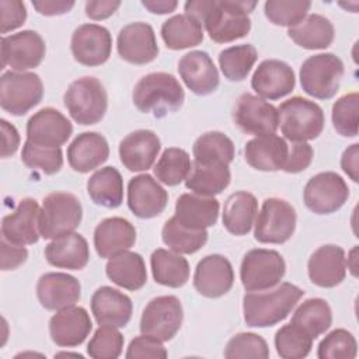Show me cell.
I'll list each match as a JSON object with an SVG mask.
<instances>
[{"label":"cell","mask_w":359,"mask_h":359,"mask_svg":"<svg viewBox=\"0 0 359 359\" xmlns=\"http://www.w3.org/2000/svg\"><path fill=\"white\" fill-rule=\"evenodd\" d=\"M80 282L63 272H48L36 283V296L46 310H62L80 300Z\"/></svg>","instance_id":"obj_26"},{"label":"cell","mask_w":359,"mask_h":359,"mask_svg":"<svg viewBox=\"0 0 359 359\" xmlns=\"http://www.w3.org/2000/svg\"><path fill=\"white\" fill-rule=\"evenodd\" d=\"M153 278L157 283L168 287H181L189 279L188 261L174 251L157 248L150 257Z\"/></svg>","instance_id":"obj_38"},{"label":"cell","mask_w":359,"mask_h":359,"mask_svg":"<svg viewBox=\"0 0 359 359\" xmlns=\"http://www.w3.org/2000/svg\"><path fill=\"white\" fill-rule=\"evenodd\" d=\"M0 11H1V20H0L1 34H7L13 29H17L27 20L25 4L20 0H1Z\"/></svg>","instance_id":"obj_53"},{"label":"cell","mask_w":359,"mask_h":359,"mask_svg":"<svg viewBox=\"0 0 359 359\" xmlns=\"http://www.w3.org/2000/svg\"><path fill=\"white\" fill-rule=\"evenodd\" d=\"M182 318V304L177 296H158L146 304L140 318V332L161 342L170 341L180 331Z\"/></svg>","instance_id":"obj_11"},{"label":"cell","mask_w":359,"mask_h":359,"mask_svg":"<svg viewBox=\"0 0 359 359\" xmlns=\"http://www.w3.org/2000/svg\"><path fill=\"white\" fill-rule=\"evenodd\" d=\"M142 6L154 14H168L177 8L178 3L174 0H143Z\"/></svg>","instance_id":"obj_60"},{"label":"cell","mask_w":359,"mask_h":359,"mask_svg":"<svg viewBox=\"0 0 359 359\" xmlns=\"http://www.w3.org/2000/svg\"><path fill=\"white\" fill-rule=\"evenodd\" d=\"M45 41L36 31L25 29L1 38V69L10 66L17 72L34 69L45 57Z\"/></svg>","instance_id":"obj_14"},{"label":"cell","mask_w":359,"mask_h":359,"mask_svg":"<svg viewBox=\"0 0 359 359\" xmlns=\"http://www.w3.org/2000/svg\"><path fill=\"white\" fill-rule=\"evenodd\" d=\"M39 213L41 209L35 199H21L15 210L3 217L1 237L18 245L35 244L41 236Z\"/></svg>","instance_id":"obj_21"},{"label":"cell","mask_w":359,"mask_h":359,"mask_svg":"<svg viewBox=\"0 0 359 359\" xmlns=\"http://www.w3.org/2000/svg\"><path fill=\"white\" fill-rule=\"evenodd\" d=\"M178 73L187 87L198 95L212 94L219 86L217 69L203 50L185 53L178 62Z\"/></svg>","instance_id":"obj_23"},{"label":"cell","mask_w":359,"mask_h":359,"mask_svg":"<svg viewBox=\"0 0 359 359\" xmlns=\"http://www.w3.org/2000/svg\"><path fill=\"white\" fill-rule=\"evenodd\" d=\"M303 294L300 287L289 282H283L268 292H248L243 297L244 321L254 328L272 327L290 314Z\"/></svg>","instance_id":"obj_1"},{"label":"cell","mask_w":359,"mask_h":359,"mask_svg":"<svg viewBox=\"0 0 359 359\" xmlns=\"http://www.w3.org/2000/svg\"><path fill=\"white\" fill-rule=\"evenodd\" d=\"M286 272L283 257L275 250H250L241 262L240 279L247 292L265 290L276 286Z\"/></svg>","instance_id":"obj_9"},{"label":"cell","mask_w":359,"mask_h":359,"mask_svg":"<svg viewBox=\"0 0 359 359\" xmlns=\"http://www.w3.org/2000/svg\"><path fill=\"white\" fill-rule=\"evenodd\" d=\"M287 35L304 49H325L334 41V25L321 14H310L299 24L290 27Z\"/></svg>","instance_id":"obj_35"},{"label":"cell","mask_w":359,"mask_h":359,"mask_svg":"<svg viewBox=\"0 0 359 359\" xmlns=\"http://www.w3.org/2000/svg\"><path fill=\"white\" fill-rule=\"evenodd\" d=\"M93 330L90 314L84 307L69 306L57 310L49 320V332L57 346L73 348L81 345Z\"/></svg>","instance_id":"obj_18"},{"label":"cell","mask_w":359,"mask_h":359,"mask_svg":"<svg viewBox=\"0 0 359 359\" xmlns=\"http://www.w3.org/2000/svg\"><path fill=\"white\" fill-rule=\"evenodd\" d=\"M341 167L345 174L351 177L352 181L358 182L359 181V144L353 143L345 151L342 153L341 157Z\"/></svg>","instance_id":"obj_58"},{"label":"cell","mask_w":359,"mask_h":359,"mask_svg":"<svg viewBox=\"0 0 359 359\" xmlns=\"http://www.w3.org/2000/svg\"><path fill=\"white\" fill-rule=\"evenodd\" d=\"M356 252H358V247L355 245L352 250H351V252L348 254V269L352 272V275L353 276H356L358 275V265H356V261H358V258H356Z\"/></svg>","instance_id":"obj_61"},{"label":"cell","mask_w":359,"mask_h":359,"mask_svg":"<svg viewBox=\"0 0 359 359\" xmlns=\"http://www.w3.org/2000/svg\"><path fill=\"white\" fill-rule=\"evenodd\" d=\"M1 126V157L7 158L13 156L20 146V135L14 125L8 123L6 119L0 121Z\"/></svg>","instance_id":"obj_56"},{"label":"cell","mask_w":359,"mask_h":359,"mask_svg":"<svg viewBox=\"0 0 359 359\" xmlns=\"http://www.w3.org/2000/svg\"><path fill=\"white\" fill-rule=\"evenodd\" d=\"M87 192L95 205L115 209L123 201V180L115 167L97 170L87 181Z\"/></svg>","instance_id":"obj_37"},{"label":"cell","mask_w":359,"mask_h":359,"mask_svg":"<svg viewBox=\"0 0 359 359\" xmlns=\"http://www.w3.org/2000/svg\"><path fill=\"white\" fill-rule=\"evenodd\" d=\"M121 6V1L118 0H100V1H87L86 3V15L91 20L100 21L111 17L118 7Z\"/></svg>","instance_id":"obj_57"},{"label":"cell","mask_w":359,"mask_h":359,"mask_svg":"<svg viewBox=\"0 0 359 359\" xmlns=\"http://www.w3.org/2000/svg\"><path fill=\"white\" fill-rule=\"evenodd\" d=\"M167 191L149 174L130 178L128 184V206L140 219L158 216L167 206Z\"/></svg>","instance_id":"obj_20"},{"label":"cell","mask_w":359,"mask_h":359,"mask_svg":"<svg viewBox=\"0 0 359 359\" xmlns=\"http://www.w3.org/2000/svg\"><path fill=\"white\" fill-rule=\"evenodd\" d=\"M160 149V139L153 130L139 129L121 140L119 157L129 171H146L156 161Z\"/></svg>","instance_id":"obj_24"},{"label":"cell","mask_w":359,"mask_h":359,"mask_svg":"<svg viewBox=\"0 0 359 359\" xmlns=\"http://www.w3.org/2000/svg\"><path fill=\"white\" fill-rule=\"evenodd\" d=\"M109 146L97 132H83L67 147V161L77 172H90L107 161Z\"/></svg>","instance_id":"obj_29"},{"label":"cell","mask_w":359,"mask_h":359,"mask_svg":"<svg viewBox=\"0 0 359 359\" xmlns=\"http://www.w3.org/2000/svg\"><path fill=\"white\" fill-rule=\"evenodd\" d=\"M1 247V269L3 271H13L22 265L28 258V251L24 245L13 244L7 241L4 237L0 240Z\"/></svg>","instance_id":"obj_55"},{"label":"cell","mask_w":359,"mask_h":359,"mask_svg":"<svg viewBox=\"0 0 359 359\" xmlns=\"http://www.w3.org/2000/svg\"><path fill=\"white\" fill-rule=\"evenodd\" d=\"M123 335L116 327L101 324L88 342L87 353L94 359H116L123 349Z\"/></svg>","instance_id":"obj_47"},{"label":"cell","mask_w":359,"mask_h":359,"mask_svg":"<svg viewBox=\"0 0 359 359\" xmlns=\"http://www.w3.org/2000/svg\"><path fill=\"white\" fill-rule=\"evenodd\" d=\"M296 229V210L285 199L268 198L264 201L255 220L254 237L264 244L286 243Z\"/></svg>","instance_id":"obj_10"},{"label":"cell","mask_w":359,"mask_h":359,"mask_svg":"<svg viewBox=\"0 0 359 359\" xmlns=\"http://www.w3.org/2000/svg\"><path fill=\"white\" fill-rule=\"evenodd\" d=\"M191 167L189 154L184 149L168 147L163 151L154 165V175L160 182L174 187L187 180Z\"/></svg>","instance_id":"obj_44"},{"label":"cell","mask_w":359,"mask_h":359,"mask_svg":"<svg viewBox=\"0 0 359 359\" xmlns=\"http://www.w3.org/2000/svg\"><path fill=\"white\" fill-rule=\"evenodd\" d=\"M70 49L76 62L84 66H100L111 56L112 38L102 25L83 24L74 29Z\"/></svg>","instance_id":"obj_15"},{"label":"cell","mask_w":359,"mask_h":359,"mask_svg":"<svg viewBox=\"0 0 359 359\" xmlns=\"http://www.w3.org/2000/svg\"><path fill=\"white\" fill-rule=\"evenodd\" d=\"M219 201L213 196L182 194L175 203V220L192 230H202L216 224L219 217Z\"/></svg>","instance_id":"obj_30"},{"label":"cell","mask_w":359,"mask_h":359,"mask_svg":"<svg viewBox=\"0 0 359 359\" xmlns=\"http://www.w3.org/2000/svg\"><path fill=\"white\" fill-rule=\"evenodd\" d=\"M296 77L293 69L278 59L261 62L251 79L254 91L266 100H279L290 94L294 88Z\"/></svg>","instance_id":"obj_22"},{"label":"cell","mask_w":359,"mask_h":359,"mask_svg":"<svg viewBox=\"0 0 359 359\" xmlns=\"http://www.w3.org/2000/svg\"><path fill=\"white\" fill-rule=\"evenodd\" d=\"M91 311L100 325L109 324L122 328L130 321L133 306L125 293L111 286H101L91 297Z\"/></svg>","instance_id":"obj_28"},{"label":"cell","mask_w":359,"mask_h":359,"mask_svg":"<svg viewBox=\"0 0 359 359\" xmlns=\"http://www.w3.org/2000/svg\"><path fill=\"white\" fill-rule=\"evenodd\" d=\"M46 261L56 268L83 269L90 259L87 240L79 233H69L53 238L45 248Z\"/></svg>","instance_id":"obj_31"},{"label":"cell","mask_w":359,"mask_h":359,"mask_svg":"<svg viewBox=\"0 0 359 359\" xmlns=\"http://www.w3.org/2000/svg\"><path fill=\"white\" fill-rule=\"evenodd\" d=\"M224 358L236 359V358H269V348L266 341L254 332H240L236 334L226 345Z\"/></svg>","instance_id":"obj_51"},{"label":"cell","mask_w":359,"mask_h":359,"mask_svg":"<svg viewBox=\"0 0 359 359\" xmlns=\"http://www.w3.org/2000/svg\"><path fill=\"white\" fill-rule=\"evenodd\" d=\"M43 97V84L38 74L29 72H6L0 77V105L15 116L25 115Z\"/></svg>","instance_id":"obj_8"},{"label":"cell","mask_w":359,"mask_h":359,"mask_svg":"<svg viewBox=\"0 0 359 359\" xmlns=\"http://www.w3.org/2000/svg\"><path fill=\"white\" fill-rule=\"evenodd\" d=\"M107 276L118 286L128 290H139L147 282V271L140 254L123 251L107 262Z\"/></svg>","instance_id":"obj_33"},{"label":"cell","mask_w":359,"mask_h":359,"mask_svg":"<svg viewBox=\"0 0 359 359\" xmlns=\"http://www.w3.org/2000/svg\"><path fill=\"white\" fill-rule=\"evenodd\" d=\"M136 241L135 226L123 217H108L94 230V247L101 258H112L128 251Z\"/></svg>","instance_id":"obj_27"},{"label":"cell","mask_w":359,"mask_h":359,"mask_svg":"<svg viewBox=\"0 0 359 359\" xmlns=\"http://www.w3.org/2000/svg\"><path fill=\"white\" fill-rule=\"evenodd\" d=\"M32 6L39 14L43 15H60L69 13L74 1L72 0H42V1H32Z\"/></svg>","instance_id":"obj_59"},{"label":"cell","mask_w":359,"mask_h":359,"mask_svg":"<svg viewBox=\"0 0 359 359\" xmlns=\"http://www.w3.org/2000/svg\"><path fill=\"white\" fill-rule=\"evenodd\" d=\"M22 163L32 170H39L46 175L59 172L63 165V153L60 147L39 146L25 140L21 153Z\"/></svg>","instance_id":"obj_46"},{"label":"cell","mask_w":359,"mask_h":359,"mask_svg":"<svg viewBox=\"0 0 359 359\" xmlns=\"http://www.w3.org/2000/svg\"><path fill=\"white\" fill-rule=\"evenodd\" d=\"M234 123L247 135H273L279 126L278 108L251 93L241 94L233 111Z\"/></svg>","instance_id":"obj_13"},{"label":"cell","mask_w":359,"mask_h":359,"mask_svg":"<svg viewBox=\"0 0 359 359\" xmlns=\"http://www.w3.org/2000/svg\"><path fill=\"white\" fill-rule=\"evenodd\" d=\"M234 283V272L230 261L220 254L202 258L194 273V286L205 297L216 299L226 294Z\"/></svg>","instance_id":"obj_17"},{"label":"cell","mask_w":359,"mask_h":359,"mask_svg":"<svg viewBox=\"0 0 359 359\" xmlns=\"http://www.w3.org/2000/svg\"><path fill=\"white\" fill-rule=\"evenodd\" d=\"M132 98L140 112L151 114L154 118H163L182 107L185 93L172 74L156 72L143 76L136 83Z\"/></svg>","instance_id":"obj_2"},{"label":"cell","mask_w":359,"mask_h":359,"mask_svg":"<svg viewBox=\"0 0 359 359\" xmlns=\"http://www.w3.org/2000/svg\"><path fill=\"white\" fill-rule=\"evenodd\" d=\"M258 59L257 49L250 43L230 46L219 53V66L230 81H241L251 72Z\"/></svg>","instance_id":"obj_43"},{"label":"cell","mask_w":359,"mask_h":359,"mask_svg":"<svg viewBox=\"0 0 359 359\" xmlns=\"http://www.w3.org/2000/svg\"><path fill=\"white\" fill-rule=\"evenodd\" d=\"M119 56L132 65H146L158 55L154 31L147 22H130L125 25L116 39Z\"/></svg>","instance_id":"obj_16"},{"label":"cell","mask_w":359,"mask_h":359,"mask_svg":"<svg viewBox=\"0 0 359 359\" xmlns=\"http://www.w3.org/2000/svg\"><path fill=\"white\" fill-rule=\"evenodd\" d=\"M280 130L290 142H307L318 137L324 129L325 118L323 108L303 97H292L279 108Z\"/></svg>","instance_id":"obj_4"},{"label":"cell","mask_w":359,"mask_h":359,"mask_svg":"<svg viewBox=\"0 0 359 359\" xmlns=\"http://www.w3.org/2000/svg\"><path fill=\"white\" fill-rule=\"evenodd\" d=\"M290 323L316 339L330 328L332 323V311L324 299L311 297L304 300L296 309Z\"/></svg>","instance_id":"obj_40"},{"label":"cell","mask_w":359,"mask_h":359,"mask_svg":"<svg viewBox=\"0 0 359 359\" xmlns=\"http://www.w3.org/2000/svg\"><path fill=\"white\" fill-rule=\"evenodd\" d=\"M348 184L334 171L318 172L311 177L303 191L306 206L317 215H330L337 212L348 201Z\"/></svg>","instance_id":"obj_12"},{"label":"cell","mask_w":359,"mask_h":359,"mask_svg":"<svg viewBox=\"0 0 359 359\" xmlns=\"http://www.w3.org/2000/svg\"><path fill=\"white\" fill-rule=\"evenodd\" d=\"M168 352L157 338L150 335H140L130 341L126 358L128 359H137V358H167Z\"/></svg>","instance_id":"obj_52"},{"label":"cell","mask_w":359,"mask_h":359,"mask_svg":"<svg viewBox=\"0 0 359 359\" xmlns=\"http://www.w3.org/2000/svg\"><path fill=\"white\" fill-rule=\"evenodd\" d=\"M257 1L247 0H213V6L203 24L212 41L227 43L244 38L251 29L248 14Z\"/></svg>","instance_id":"obj_3"},{"label":"cell","mask_w":359,"mask_h":359,"mask_svg":"<svg viewBox=\"0 0 359 359\" xmlns=\"http://www.w3.org/2000/svg\"><path fill=\"white\" fill-rule=\"evenodd\" d=\"M313 160V147L307 142H297L292 144L290 150L287 151L286 161L283 168L286 172L296 174L306 170Z\"/></svg>","instance_id":"obj_54"},{"label":"cell","mask_w":359,"mask_h":359,"mask_svg":"<svg viewBox=\"0 0 359 359\" xmlns=\"http://www.w3.org/2000/svg\"><path fill=\"white\" fill-rule=\"evenodd\" d=\"M313 346V338L292 323L280 327L275 334V348L283 359L306 358Z\"/></svg>","instance_id":"obj_45"},{"label":"cell","mask_w":359,"mask_h":359,"mask_svg":"<svg viewBox=\"0 0 359 359\" xmlns=\"http://www.w3.org/2000/svg\"><path fill=\"white\" fill-rule=\"evenodd\" d=\"M83 217L77 196L69 192H52L43 198L39 213V231L43 238H56L73 233Z\"/></svg>","instance_id":"obj_7"},{"label":"cell","mask_w":359,"mask_h":359,"mask_svg":"<svg viewBox=\"0 0 359 359\" xmlns=\"http://www.w3.org/2000/svg\"><path fill=\"white\" fill-rule=\"evenodd\" d=\"M73 133L70 121L55 108H42L27 122V140L48 147H60Z\"/></svg>","instance_id":"obj_19"},{"label":"cell","mask_w":359,"mask_h":359,"mask_svg":"<svg viewBox=\"0 0 359 359\" xmlns=\"http://www.w3.org/2000/svg\"><path fill=\"white\" fill-rule=\"evenodd\" d=\"M286 142L273 135L257 136L247 142L244 147L245 161L259 171H278L283 168L287 157Z\"/></svg>","instance_id":"obj_32"},{"label":"cell","mask_w":359,"mask_h":359,"mask_svg":"<svg viewBox=\"0 0 359 359\" xmlns=\"http://www.w3.org/2000/svg\"><path fill=\"white\" fill-rule=\"evenodd\" d=\"M310 280L320 287H334L346 275L345 251L339 245L327 244L318 247L307 264Z\"/></svg>","instance_id":"obj_25"},{"label":"cell","mask_w":359,"mask_h":359,"mask_svg":"<svg viewBox=\"0 0 359 359\" xmlns=\"http://www.w3.org/2000/svg\"><path fill=\"white\" fill-rule=\"evenodd\" d=\"M161 38L168 49L181 50L203 41L202 24L187 14H177L161 25Z\"/></svg>","instance_id":"obj_39"},{"label":"cell","mask_w":359,"mask_h":359,"mask_svg":"<svg viewBox=\"0 0 359 359\" xmlns=\"http://www.w3.org/2000/svg\"><path fill=\"white\" fill-rule=\"evenodd\" d=\"M192 153L195 163L229 165L234 158V144L222 132H206L195 140Z\"/></svg>","instance_id":"obj_41"},{"label":"cell","mask_w":359,"mask_h":359,"mask_svg":"<svg viewBox=\"0 0 359 359\" xmlns=\"http://www.w3.org/2000/svg\"><path fill=\"white\" fill-rule=\"evenodd\" d=\"M231 180L227 164H199L195 163L185 180V187L196 195L213 196L224 191Z\"/></svg>","instance_id":"obj_36"},{"label":"cell","mask_w":359,"mask_h":359,"mask_svg":"<svg viewBox=\"0 0 359 359\" xmlns=\"http://www.w3.org/2000/svg\"><path fill=\"white\" fill-rule=\"evenodd\" d=\"M63 102L74 122L80 125L98 123L108 108V95L102 83L86 76L74 80L63 95Z\"/></svg>","instance_id":"obj_5"},{"label":"cell","mask_w":359,"mask_h":359,"mask_svg":"<svg viewBox=\"0 0 359 359\" xmlns=\"http://www.w3.org/2000/svg\"><path fill=\"white\" fill-rule=\"evenodd\" d=\"M358 93H349L338 98L332 105V123L335 130L346 137L358 135Z\"/></svg>","instance_id":"obj_50"},{"label":"cell","mask_w":359,"mask_h":359,"mask_svg":"<svg viewBox=\"0 0 359 359\" xmlns=\"http://www.w3.org/2000/svg\"><path fill=\"white\" fill-rule=\"evenodd\" d=\"M206 229L192 230L180 224L172 216L168 219L161 230L163 243L177 254H194L199 251L208 241Z\"/></svg>","instance_id":"obj_42"},{"label":"cell","mask_w":359,"mask_h":359,"mask_svg":"<svg viewBox=\"0 0 359 359\" xmlns=\"http://www.w3.org/2000/svg\"><path fill=\"white\" fill-rule=\"evenodd\" d=\"M358 353L355 337L344 328L331 331L320 342L317 356L320 359H353Z\"/></svg>","instance_id":"obj_49"},{"label":"cell","mask_w":359,"mask_h":359,"mask_svg":"<svg viewBox=\"0 0 359 359\" xmlns=\"http://www.w3.org/2000/svg\"><path fill=\"white\" fill-rule=\"evenodd\" d=\"M310 7L311 3L306 0H268L264 10L272 24L290 28L306 18Z\"/></svg>","instance_id":"obj_48"},{"label":"cell","mask_w":359,"mask_h":359,"mask_svg":"<svg viewBox=\"0 0 359 359\" xmlns=\"http://www.w3.org/2000/svg\"><path fill=\"white\" fill-rule=\"evenodd\" d=\"M344 77V63L334 53H317L300 67V84L304 93L318 100L332 98Z\"/></svg>","instance_id":"obj_6"},{"label":"cell","mask_w":359,"mask_h":359,"mask_svg":"<svg viewBox=\"0 0 359 359\" xmlns=\"http://www.w3.org/2000/svg\"><path fill=\"white\" fill-rule=\"evenodd\" d=\"M258 213L257 198L247 192L238 191L231 194L223 208V226L234 236L248 234Z\"/></svg>","instance_id":"obj_34"}]
</instances>
